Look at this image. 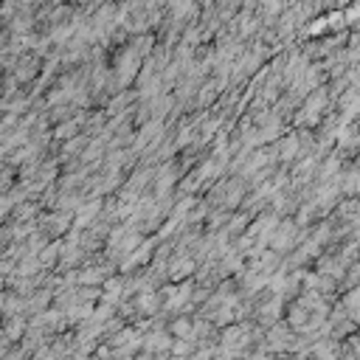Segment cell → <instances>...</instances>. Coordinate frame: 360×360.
Returning a JSON list of instances; mask_svg holds the SVG:
<instances>
[{"label":"cell","instance_id":"cell-1","mask_svg":"<svg viewBox=\"0 0 360 360\" xmlns=\"http://www.w3.org/2000/svg\"><path fill=\"white\" fill-rule=\"evenodd\" d=\"M172 335H174V338H191V321H186V318L174 321V323H172Z\"/></svg>","mask_w":360,"mask_h":360}]
</instances>
